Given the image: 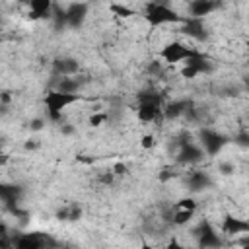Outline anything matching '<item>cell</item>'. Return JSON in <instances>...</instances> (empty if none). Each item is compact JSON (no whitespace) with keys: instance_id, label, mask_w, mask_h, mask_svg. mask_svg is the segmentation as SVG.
I'll list each match as a JSON object with an SVG mask.
<instances>
[{"instance_id":"f1b7e54d","label":"cell","mask_w":249,"mask_h":249,"mask_svg":"<svg viewBox=\"0 0 249 249\" xmlns=\"http://www.w3.org/2000/svg\"><path fill=\"white\" fill-rule=\"evenodd\" d=\"M45 126V119L43 117H37V119H33L31 123H29V128L33 130V132H37V130H41Z\"/></svg>"},{"instance_id":"484cf974","label":"cell","mask_w":249,"mask_h":249,"mask_svg":"<svg viewBox=\"0 0 249 249\" xmlns=\"http://www.w3.org/2000/svg\"><path fill=\"white\" fill-rule=\"evenodd\" d=\"M97 181H99L101 185H111V183L115 181V173H113L111 169H105V171L97 173Z\"/></svg>"},{"instance_id":"52a82bcc","label":"cell","mask_w":249,"mask_h":249,"mask_svg":"<svg viewBox=\"0 0 249 249\" xmlns=\"http://www.w3.org/2000/svg\"><path fill=\"white\" fill-rule=\"evenodd\" d=\"M183 64H185V66H183V70H181V76L187 78V80H193V78H196V76H200V74H210V72H214V64H212L210 56L204 54L202 51H200L196 56L185 60Z\"/></svg>"},{"instance_id":"e0dca14e","label":"cell","mask_w":249,"mask_h":249,"mask_svg":"<svg viewBox=\"0 0 249 249\" xmlns=\"http://www.w3.org/2000/svg\"><path fill=\"white\" fill-rule=\"evenodd\" d=\"M78 70H80V64L72 56H62V58L53 60V74L54 76H74V74H78Z\"/></svg>"},{"instance_id":"9a60e30c","label":"cell","mask_w":249,"mask_h":249,"mask_svg":"<svg viewBox=\"0 0 249 249\" xmlns=\"http://www.w3.org/2000/svg\"><path fill=\"white\" fill-rule=\"evenodd\" d=\"M29 6L27 18L29 19H49L54 0H23Z\"/></svg>"},{"instance_id":"6da1fadb","label":"cell","mask_w":249,"mask_h":249,"mask_svg":"<svg viewBox=\"0 0 249 249\" xmlns=\"http://www.w3.org/2000/svg\"><path fill=\"white\" fill-rule=\"evenodd\" d=\"M185 16H179L169 4H165L163 0H148L144 6V19L152 25V27H160V25H171V23H181Z\"/></svg>"},{"instance_id":"ac0fdd59","label":"cell","mask_w":249,"mask_h":249,"mask_svg":"<svg viewBox=\"0 0 249 249\" xmlns=\"http://www.w3.org/2000/svg\"><path fill=\"white\" fill-rule=\"evenodd\" d=\"M189 105H191V101H187V99H173V101L163 105V117L165 119H179L185 115Z\"/></svg>"},{"instance_id":"7a4b0ae2","label":"cell","mask_w":249,"mask_h":249,"mask_svg":"<svg viewBox=\"0 0 249 249\" xmlns=\"http://www.w3.org/2000/svg\"><path fill=\"white\" fill-rule=\"evenodd\" d=\"M82 99L80 93H64L58 89H49L45 93V109H47V119L51 123H60L62 121V111L70 107L72 103H78Z\"/></svg>"},{"instance_id":"4fadbf2b","label":"cell","mask_w":249,"mask_h":249,"mask_svg":"<svg viewBox=\"0 0 249 249\" xmlns=\"http://www.w3.org/2000/svg\"><path fill=\"white\" fill-rule=\"evenodd\" d=\"M21 196H23V189L19 185H16V183H0V202L8 210L16 208L18 202L21 200Z\"/></svg>"},{"instance_id":"83f0119b","label":"cell","mask_w":249,"mask_h":249,"mask_svg":"<svg viewBox=\"0 0 249 249\" xmlns=\"http://www.w3.org/2000/svg\"><path fill=\"white\" fill-rule=\"evenodd\" d=\"M218 171H220L222 175H231V173L235 171V167H233V163L224 161V163H220V165H218Z\"/></svg>"},{"instance_id":"f546056e","label":"cell","mask_w":249,"mask_h":249,"mask_svg":"<svg viewBox=\"0 0 249 249\" xmlns=\"http://www.w3.org/2000/svg\"><path fill=\"white\" fill-rule=\"evenodd\" d=\"M235 142H237L239 146H243V148H245V146L249 144V134H247L245 130H243V132H239V134L235 136Z\"/></svg>"},{"instance_id":"4dcf8cb0","label":"cell","mask_w":249,"mask_h":249,"mask_svg":"<svg viewBox=\"0 0 249 249\" xmlns=\"http://www.w3.org/2000/svg\"><path fill=\"white\" fill-rule=\"evenodd\" d=\"M111 171H113L115 175H124L128 169H126V165H124V163H115V165L111 167Z\"/></svg>"},{"instance_id":"7c38bea8","label":"cell","mask_w":249,"mask_h":249,"mask_svg":"<svg viewBox=\"0 0 249 249\" xmlns=\"http://www.w3.org/2000/svg\"><path fill=\"white\" fill-rule=\"evenodd\" d=\"M185 185H187V189L191 193H200V191H204V189H208L212 185V179L202 169H191L185 175Z\"/></svg>"},{"instance_id":"5b68a950","label":"cell","mask_w":249,"mask_h":249,"mask_svg":"<svg viewBox=\"0 0 249 249\" xmlns=\"http://www.w3.org/2000/svg\"><path fill=\"white\" fill-rule=\"evenodd\" d=\"M193 235L196 239V245L202 249H216L224 245L222 235L218 233V230L208 222V220H200L195 228H193Z\"/></svg>"},{"instance_id":"d6a6232c","label":"cell","mask_w":249,"mask_h":249,"mask_svg":"<svg viewBox=\"0 0 249 249\" xmlns=\"http://www.w3.org/2000/svg\"><path fill=\"white\" fill-rule=\"evenodd\" d=\"M175 175H177L175 171H171V169H163V173L160 175V179H161V181H167V179H173Z\"/></svg>"},{"instance_id":"3957f363","label":"cell","mask_w":249,"mask_h":249,"mask_svg":"<svg viewBox=\"0 0 249 249\" xmlns=\"http://www.w3.org/2000/svg\"><path fill=\"white\" fill-rule=\"evenodd\" d=\"M136 99H138L136 113L142 123H156L163 117V99L158 91H140Z\"/></svg>"},{"instance_id":"cb8c5ba5","label":"cell","mask_w":249,"mask_h":249,"mask_svg":"<svg viewBox=\"0 0 249 249\" xmlns=\"http://www.w3.org/2000/svg\"><path fill=\"white\" fill-rule=\"evenodd\" d=\"M107 119H109L107 113H91L89 119H88V124L89 126H101V124L107 123Z\"/></svg>"},{"instance_id":"8fae6325","label":"cell","mask_w":249,"mask_h":249,"mask_svg":"<svg viewBox=\"0 0 249 249\" xmlns=\"http://www.w3.org/2000/svg\"><path fill=\"white\" fill-rule=\"evenodd\" d=\"M12 243H14L16 247H19V249H41V247L51 245L53 241H51L45 233L33 231V233H21L19 237H14Z\"/></svg>"},{"instance_id":"e575fe53","label":"cell","mask_w":249,"mask_h":249,"mask_svg":"<svg viewBox=\"0 0 249 249\" xmlns=\"http://www.w3.org/2000/svg\"><path fill=\"white\" fill-rule=\"evenodd\" d=\"M72 130H74V128L68 126V124H62V126H60V132H62V134H72Z\"/></svg>"},{"instance_id":"d4e9b609","label":"cell","mask_w":249,"mask_h":249,"mask_svg":"<svg viewBox=\"0 0 249 249\" xmlns=\"http://www.w3.org/2000/svg\"><path fill=\"white\" fill-rule=\"evenodd\" d=\"M196 200L193 196H187V198H181L179 202H175V208H187V210H196Z\"/></svg>"},{"instance_id":"d590c367","label":"cell","mask_w":249,"mask_h":249,"mask_svg":"<svg viewBox=\"0 0 249 249\" xmlns=\"http://www.w3.org/2000/svg\"><path fill=\"white\" fill-rule=\"evenodd\" d=\"M0 101H2V103H8V101H10V93H8V91H2Z\"/></svg>"},{"instance_id":"277c9868","label":"cell","mask_w":249,"mask_h":249,"mask_svg":"<svg viewBox=\"0 0 249 249\" xmlns=\"http://www.w3.org/2000/svg\"><path fill=\"white\" fill-rule=\"evenodd\" d=\"M200 51L195 49V47H187L179 41H171L167 45L161 47L160 51V58L165 62V64H179V62H185L193 56H196Z\"/></svg>"},{"instance_id":"7402d4cb","label":"cell","mask_w":249,"mask_h":249,"mask_svg":"<svg viewBox=\"0 0 249 249\" xmlns=\"http://www.w3.org/2000/svg\"><path fill=\"white\" fill-rule=\"evenodd\" d=\"M195 216V210H187V208H175V212L171 214V224L173 226H185L191 222V218Z\"/></svg>"},{"instance_id":"5bb4252c","label":"cell","mask_w":249,"mask_h":249,"mask_svg":"<svg viewBox=\"0 0 249 249\" xmlns=\"http://www.w3.org/2000/svg\"><path fill=\"white\" fill-rule=\"evenodd\" d=\"M220 230L224 235H247L249 233V222L243 218H235V216L228 214V216H224Z\"/></svg>"},{"instance_id":"30bf717a","label":"cell","mask_w":249,"mask_h":249,"mask_svg":"<svg viewBox=\"0 0 249 249\" xmlns=\"http://www.w3.org/2000/svg\"><path fill=\"white\" fill-rule=\"evenodd\" d=\"M204 150L200 148V144L189 140L185 144L179 146V152H177V163L181 165H196L204 160Z\"/></svg>"},{"instance_id":"836d02e7","label":"cell","mask_w":249,"mask_h":249,"mask_svg":"<svg viewBox=\"0 0 249 249\" xmlns=\"http://www.w3.org/2000/svg\"><path fill=\"white\" fill-rule=\"evenodd\" d=\"M23 148H25V150H37V148H39V142H37V140H31V138H29V140H27V142L23 144Z\"/></svg>"},{"instance_id":"8992f818","label":"cell","mask_w":249,"mask_h":249,"mask_svg":"<svg viewBox=\"0 0 249 249\" xmlns=\"http://www.w3.org/2000/svg\"><path fill=\"white\" fill-rule=\"evenodd\" d=\"M228 142H230L228 136L222 134V132H218L216 128L202 126L198 130V144H200V148L204 150L206 156H218Z\"/></svg>"},{"instance_id":"d6986e66","label":"cell","mask_w":249,"mask_h":249,"mask_svg":"<svg viewBox=\"0 0 249 249\" xmlns=\"http://www.w3.org/2000/svg\"><path fill=\"white\" fill-rule=\"evenodd\" d=\"M60 80L56 82L54 89L58 91H64V93H78V89L82 88V82L74 76H58Z\"/></svg>"},{"instance_id":"603a6c76","label":"cell","mask_w":249,"mask_h":249,"mask_svg":"<svg viewBox=\"0 0 249 249\" xmlns=\"http://www.w3.org/2000/svg\"><path fill=\"white\" fill-rule=\"evenodd\" d=\"M109 10L115 14V16H119V18H130V16H136V12L132 10V8H128V6H124V4H111L109 6Z\"/></svg>"},{"instance_id":"8d00e7d4","label":"cell","mask_w":249,"mask_h":249,"mask_svg":"<svg viewBox=\"0 0 249 249\" xmlns=\"http://www.w3.org/2000/svg\"><path fill=\"white\" fill-rule=\"evenodd\" d=\"M6 161H8V156L6 154H0V165H4Z\"/></svg>"},{"instance_id":"9c48e42d","label":"cell","mask_w":249,"mask_h":249,"mask_svg":"<svg viewBox=\"0 0 249 249\" xmlns=\"http://www.w3.org/2000/svg\"><path fill=\"white\" fill-rule=\"evenodd\" d=\"M64 14H66V27L80 29L88 19L89 4L88 2H72L70 6L64 8Z\"/></svg>"},{"instance_id":"2e32d148","label":"cell","mask_w":249,"mask_h":249,"mask_svg":"<svg viewBox=\"0 0 249 249\" xmlns=\"http://www.w3.org/2000/svg\"><path fill=\"white\" fill-rule=\"evenodd\" d=\"M218 10V0H191L189 2V16L204 19L212 12Z\"/></svg>"},{"instance_id":"4316f807","label":"cell","mask_w":249,"mask_h":249,"mask_svg":"<svg viewBox=\"0 0 249 249\" xmlns=\"http://www.w3.org/2000/svg\"><path fill=\"white\" fill-rule=\"evenodd\" d=\"M140 146H142L144 150H150L152 146H156V138H154V134H146V136H142Z\"/></svg>"},{"instance_id":"1f68e13d","label":"cell","mask_w":249,"mask_h":249,"mask_svg":"<svg viewBox=\"0 0 249 249\" xmlns=\"http://www.w3.org/2000/svg\"><path fill=\"white\" fill-rule=\"evenodd\" d=\"M161 72H163V70H161V62L154 60V62L150 64V74H156V76H158V74H161Z\"/></svg>"},{"instance_id":"ba28073f","label":"cell","mask_w":249,"mask_h":249,"mask_svg":"<svg viewBox=\"0 0 249 249\" xmlns=\"http://www.w3.org/2000/svg\"><path fill=\"white\" fill-rule=\"evenodd\" d=\"M179 31L195 41H208V35H210L204 21L200 18H191V16L183 18V21L179 23Z\"/></svg>"},{"instance_id":"44dd1931","label":"cell","mask_w":249,"mask_h":249,"mask_svg":"<svg viewBox=\"0 0 249 249\" xmlns=\"http://www.w3.org/2000/svg\"><path fill=\"white\" fill-rule=\"evenodd\" d=\"M51 21H53V25H54V29L56 31H60V29H64L66 27V14H64V8L62 6H58L56 2L53 4V10H51V18H49Z\"/></svg>"},{"instance_id":"ffe728a7","label":"cell","mask_w":249,"mask_h":249,"mask_svg":"<svg viewBox=\"0 0 249 249\" xmlns=\"http://www.w3.org/2000/svg\"><path fill=\"white\" fill-rule=\"evenodd\" d=\"M80 216H82V208L78 204H66L56 212V218L64 222H76L80 220Z\"/></svg>"}]
</instances>
